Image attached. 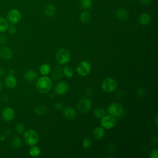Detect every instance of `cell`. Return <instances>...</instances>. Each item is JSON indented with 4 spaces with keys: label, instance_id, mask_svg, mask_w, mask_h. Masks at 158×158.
I'll use <instances>...</instances> for the list:
<instances>
[{
    "label": "cell",
    "instance_id": "12",
    "mask_svg": "<svg viewBox=\"0 0 158 158\" xmlns=\"http://www.w3.org/2000/svg\"><path fill=\"white\" fill-rule=\"evenodd\" d=\"M13 52L11 49L7 46H3L0 48V57L4 60H9L12 58Z\"/></svg>",
    "mask_w": 158,
    "mask_h": 158
},
{
    "label": "cell",
    "instance_id": "3",
    "mask_svg": "<svg viewBox=\"0 0 158 158\" xmlns=\"http://www.w3.org/2000/svg\"><path fill=\"white\" fill-rule=\"evenodd\" d=\"M23 138L25 143L29 146H34L38 143L39 136L34 130H28L23 133Z\"/></svg>",
    "mask_w": 158,
    "mask_h": 158
},
{
    "label": "cell",
    "instance_id": "10",
    "mask_svg": "<svg viewBox=\"0 0 158 158\" xmlns=\"http://www.w3.org/2000/svg\"><path fill=\"white\" fill-rule=\"evenodd\" d=\"M15 117V111L11 107H5L1 112V117L5 122L12 121Z\"/></svg>",
    "mask_w": 158,
    "mask_h": 158
},
{
    "label": "cell",
    "instance_id": "36",
    "mask_svg": "<svg viewBox=\"0 0 158 158\" xmlns=\"http://www.w3.org/2000/svg\"><path fill=\"white\" fill-rule=\"evenodd\" d=\"M54 107L57 110H60L62 109V105L60 102H56L54 105Z\"/></svg>",
    "mask_w": 158,
    "mask_h": 158
},
{
    "label": "cell",
    "instance_id": "18",
    "mask_svg": "<svg viewBox=\"0 0 158 158\" xmlns=\"http://www.w3.org/2000/svg\"><path fill=\"white\" fill-rule=\"evenodd\" d=\"M93 135L96 139H101L105 135L104 128L102 127H97L93 131Z\"/></svg>",
    "mask_w": 158,
    "mask_h": 158
},
{
    "label": "cell",
    "instance_id": "4",
    "mask_svg": "<svg viewBox=\"0 0 158 158\" xmlns=\"http://www.w3.org/2000/svg\"><path fill=\"white\" fill-rule=\"evenodd\" d=\"M56 59L57 62L60 65L67 64L70 59V53L67 49L65 48H61L57 52Z\"/></svg>",
    "mask_w": 158,
    "mask_h": 158
},
{
    "label": "cell",
    "instance_id": "39",
    "mask_svg": "<svg viewBox=\"0 0 158 158\" xmlns=\"http://www.w3.org/2000/svg\"><path fill=\"white\" fill-rule=\"evenodd\" d=\"M5 73V71H4V69L3 68H0V76H2L4 75Z\"/></svg>",
    "mask_w": 158,
    "mask_h": 158
},
{
    "label": "cell",
    "instance_id": "44",
    "mask_svg": "<svg viewBox=\"0 0 158 158\" xmlns=\"http://www.w3.org/2000/svg\"><path fill=\"white\" fill-rule=\"evenodd\" d=\"M130 1H133V0H130Z\"/></svg>",
    "mask_w": 158,
    "mask_h": 158
},
{
    "label": "cell",
    "instance_id": "5",
    "mask_svg": "<svg viewBox=\"0 0 158 158\" xmlns=\"http://www.w3.org/2000/svg\"><path fill=\"white\" fill-rule=\"evenodd\" d=\"M21 13L17 9H12L7 14V20L10 24L15 25L21 19Z\"/></svg>",
    "mask_w": 158,
    "mask_h": 158
},
{
    "label": "cell",
    "instance_id": "1",
    "mask_svg": "<svg viewBox=\"0 0 158 158\" xmlns=\"http://www.w3.org/2000/svg\"><path fill=\"white\" fill-rule=\"evenodd\" d=\"M52 86V82L51 79L46 75H43L40 77L36 83V88L41 93H48Z\"/></svg>",
    "mask_w": 158,
    "mask_h": 158
},
{
    "label": "cell",
    "instance_id": "2",
    "mask_svg": "<svg viewBox=\"0 0 158 158\" xmlns=\"http://www.w3.org/2000/svg\"><path fill=\"white\" fill-rule=\"evenodd\" d=\"M107 111L114 117L122 118L125 113L123 107L118 102H112L107 107Z\"/></svg>",
    "mask_w": 158,
    "mask_h": 158
},
{
    "label": "cell",
    "instance_id": "16",
    "mask_svg": "<svg viewBox=\"0 0 158 158\" xmlns=\"http://www.w3.org/2000/svg\"><path fill=\"white\" fill-rule=\"evenodd\" d=\"M151 17L150 15L146 12H143L138 17V21L140 24L143 25H146L150 23Z\"/></svg>",
    "mask_w": 158,
    "mask_h": 158
},
{
    "label": "cell",
    "instance_id": "37",
    "mask_svg": "<svg viewBox=\"0 0 158 158\" xmlns=\"http://www.w3.org/2000/svg\"><path fill=\"white\" fill-rule=\"evenodd\" d=\"M139 3L141 5H148L150 3V0H139Z\"/></svg>",
    "mask_w": 158,
    "mask_h": 158
},
{
    "label": "cell",
    "instance_id": "8",
    "mask_svg": "<svg viewBox=\"0 0 158 158\" xmlns=\"http://www.w3.org/2000/svg\"><path fill=\"white\" fill-rule=\"evenodd\" d=\"M101 118V125L105 129H110L116 124L115 118L111 115H104Z\"/></svg>",
    "mask_w": 158,
    "mask_h": 158
},
{
    "label": "cell",
    "instance_id": "24",
    "mask_svg": "<svg viewBox=\"0 0 158 158\" xmlns=\"http://www.w3.org/2000/svg\"><path fill=\"white\" fill-rule=\"evenodd\" d=\"M51 72V67L48 64H43L40 67V72L42 75H47Z\"/></svg>",
    "mask_w": 158,
    "mask_h": 158
},
{
    "label": "cell",
    "instance_id": "17",
    "mask_svg": "<svg viewBox=\"0 0 158 158\" xmlns=\"http://www.w3.org/2000/svg\"><path fill=\"white\" fill-rule=\"evenodd\" d=\"M23 78L28 81H34L37 78V73L33 70L29 69L26 71L23 75Z\"/></svg>",
    "mask_w": 158,
    "mask_h": 158
},
{
    "label": "cell",
    "instance_id": "25",
    "mask_svg": "<svg viewBox=\"0 0 158 158\" xmlns=\"http://www.w3.org/2000/svg\"><path fill=\"white\" fill-rule=\"evenodd\" d=\"M105 110L102 107H97L93 110V115L97 118H101L105 115Z\"/></svg>",
    "mask_w": 158,
    "mask_h": 158
},
{
    "label": "cell",
    "instance_id": "29",
    "mask_svg": "<svg viewBox=\"0 0 158 158\" xmlns=\"http://www.w3.org/2000/svg\"><path fill=\"white\" fill-rule=\"evenodd\" d=\"M47 111V108L44 105H40L38 106L36 109H35V112L38 115H43L46 114Z\"/></svg>",
    "mask_w": 158,
    "mask_h": 158
},
{
    "label": "cell",
    "instance_id": "14",
    "mask_svg": "<svg viewBox=\"0 0 158 158\" xmlns=\"http://www.w3.org/2000/svg\"><path fill=\"white\" fill-rule=\"evenodd\" d=\"M63 115L66 118L69 120H73L75 118L77 113L75 110L72 107H67L63 109Z\"/></svg>",
    "mask_w": 158,
    "mask_h": 158
},
{
    "label": "cell",
    "instance_id": "6",
    "mask_svg": "<svg viewBox=\"0 0 158 158\" xmlns=\"http://www.w3.org/2000/svg\"><path fill=\"white\" fill-rule=\"evenodd\" d=\"M117 84L115 80L112 78L104 79L101 84L102 89L107 93H112L117 88Z\"/></svg>",
    "mask_w": 158,
    "mask_h": 158
},
{
    "label": "cell",
    "instance_id": "7",
    "mask_svg": "<svg viewBox=\"0 0 158 158\" xmlns=\"http://www.w3.org/2000/svg\"><path fill=\"white\" fill-rule=\"evenodd\" d=\"M91 67L89 62L83 60L79 63L77 67V72L80 76L86 77L91 72Z\"/></svg>",
    "mask_w": 158,
    "mask_h": 158
},
{
    "label": "cell",
    "instance_id": "32",
    "mask_svg": "<svg viewBox=\"0 0 158 158\" xmlns=\"http://www.w3.org/2000/svg\"><path fill=\"white\" fill-rule=\"evenodd\" d=\"M7 31H8L9 34L14 35L17 32V28L15 25L10 24V25H9V27H8Z\"/></svg>",
    "mask_w": 158,
    "mask_h": 158
},
{
    "label": "cell",
    "instance_id": "31",
    "mask_svg": "<svg viewBox=\"0 0 158 158\" xmlns=\"http://www.w3.org/2000/svg\"><path fill=\"white\" fill-rule=\"evenodd\" d=\"M91 146V140L89 138H84L83 143H82V146L84 149H86L88 148H89Z\"/></svg>",
    "mask_w": 158,
    "mask_h": 158
},
{
    "label": "cell",
    "instance_id": "11",
    "mask_svg": "<svg viewBox=\"0 0 158 158\" xmlns=\"http://www.w3.org/2000/svg\"><path fill=\"white\" fill-rule=\"evenodd\" d=\"M69 90V85L65 81H60L57 83L55 87V91L58 95H64Z\"/></svg>",
    "mask_w": 158,
    "mask_h": 158
},
{
    "label": "cell",
    "instance_id": "20",
    "mask_svg": "<svg viewBox=\"0 0 158 158\" xmlns=\"http://www.w3.org/2000/svg\"><path fill=\"white\" fill-rule=\"evenodd\" d=\"M80 21L83 23H84V24L88 23L91 20L90 13L89 12H88L87 10H84L83 12H82L81 13L80 16Z\"/></svg>",
    "mask_w": 158,
    "mask_h": 158
},
{
    "label": "cell",
    "instance_id": "19",
    "mask_svg": "<svg viewBox=\"0 0 158 158\" xmlns=\"http://www.w3.org/2000/svg\"><path fill=\"white\" fill-rule=\"evenodd\" d=\"M44 12L47 17H52L54 15L56 12V8L54 5L51 4H48L44 7Z\"/></svg>",
    "mask_w": 158,
    "mask_h": 158
},
{
    "label": "cell",
    "instance_id": "15",
    "mask_svg": "<svg viewBox=\"0 0 158 158\" xmlns=\"http://www.w3.org/2000/svg\"><path fill=\"white\" fill-rule=\"evenodd\" d=\"M116 17L120 21H125L128 17V12L124 8H118L115 11Z\"/></svg>",
    "mask_w": 158,
    "mask_h": 158
},
{
    "label": "cell",
    "instance_id": "35",
    "mask_svg": "<svg viewBox=\"0 0 158 158\" xmlns=\"http://www.w3.org/2000/svg\"><path fill=\"white\" fill-rule=\"evenodd\" d=\"M7 37L5 35H0V43L1 44H5L7 42Z\"/></svg>",
    "mask_w": 158,
    "mask_h": 158
},
{
    "label": "cell",
    "instance_id": "41",
    "mask_svg": "<svg viewBox=\"0 0 158 158\" xmlns=\"http://www.w3.org/2000/svg\"><path fill=\"white\" fill-rule=\"evenodd\" d=\"M155 120H156V127H157V115H156Z\"/></svg>",
    "mask_w": 158,
    "mask_h": 158
},
{
    "label": "cell",
    "instance_id": "28",
    "mask_svg": "<svg viewBox=\"0 0 158 158\" xmlns=\"http://www.w3.org/2000/svg\"><path fill=\"white\" fill-rule=\"evenodd\" d=\"M63 73L68 78H70L73 75V70L70 66H65L63 69Z\"/></svg>",
    "mask_w": 158,
    "mask_h": 158
},
{
    "label": "cell",
    "instance_id": "38",
    "mask_svg": "<svg viewBox=\"0 0 158 158\" xmlns=\"http://www.w3.org/2000/svg\"><path fill=\"white\" fill-rule=\"evenodd\" d=\"M3 135H4L5 136H9L10 135V131L9 130V129H7L4 131Z\"/></svg>",
    "mask_w": 158,
    "mask_h": 158
},
{
    "label": "cell",
    "instance_id": "26",
    "mask_svg": "<svg viewBox=\"0 0 158 158\" xmlns=\"http://www.w3.org/2000/svg\"><path fill=\"white\" fill-rule=\"evenodd\" d=\"M32 147L29 150V154L33 157H38L41 152V150L39 148V147L34 145V146H31Z\"/></svg>",
    "mask_w": 158,
    "mask_h": 158
},
{
    "label": "cell",
    "instance_id": "30",
    "mask_svg": "<svg viewBox=\"0 0 158 158\" xmlns=\"http://www.w3.org/2000/svg\"><path fill=\"white\" fill-rule=\"evenodd\" d=\"M15 130L19 134H22L25 131V127L22 123H18L15 127Z\"/></svg>",
    "mask_w": 158,
    "mask_h": 158
},
{
    "label": "cell",
    "instance_id": "13",
    "mask_svg": "<svg viewBox=\"0 0 158 158\" xmlns=\"http://www.w3.org/2000/svg\"><path fill=\"white\" fill-rule=\"evenodd\" d=\"M4 84L6 86V87L9 88H14L17 84L16 77L13 74L9 73L6 77L4 79Z\"/></svg>",
    "mask_w": 158,
    "mask_h": 158
},
{
    "label": "cell",
    "instance_id": "9",
    "mask_svg": "<svg viewBox=\"0 0 158 158\" xmlns=\"http://www.w3.org/2000/svg\"><path fill=\"white\" fill-rule=\"evenodd\" d=\"M92 107L91 101L87 98H82L77 103V108L80 113H86L88 112Z\"/></svg>",
    "mask_w": 158,
    "mask_h": 158
},
{
    "label": "cell",
    "instance_id": "23",
    "mask_svg": "<svg viewBox=\"0 0 158 158\" xmlns=\"http://www.w3.org/2000/svg\"><path fill=\"white\" fill-rule=\"evenodd\" d=\"M63 74V70L60 67H56L52 72V77L54 79L57 80L60 78Z\"/></svg>",
    "mask_w": 158,
    "mask_h": 158
},
{
    "label": "cell",
    "instance_id": "27",
    "mask_svg": "<svg viewBox=\"0 0 158 158\" xmlns=\"http://www.w3.org/2000/svg\"><path fill=\"white\" fill-rule=\"evenodd\" d=\"M80 5L84 10L89 9L92 6V0H80Z\"/></svg>",
    "mask_w": 158,
    "mask_h": 158
},
{
    "label": "cell",
    "instance_id": "22",
    "mask_svg": "<svg viewBox=\"0 0 158 158\" xmlns=\"http://www.w3.org/2000/svg\"><path fill=\"white\" fill-rule=\"evenodd\" d=\"M9 23L7 20L2 17H0V33H4L7 30Z\"/></svg>",
    "mask_w": 158,
    "mask_h": 158
},
{
    "label": "cell",
    "instance_id": "33",
    "mask_svg": "<svg viewBox=\"0 0 158 158\" xmlns=\"http://www.w3.org/2000/svg\"><path fill=\"white\" fill-rule=\"evenodd\" d=\"M136 94L139 97H143V96L145 95L146 94V92H145V90H144V88H138L137 91H136Z\"/></svg>",
    "mask_w": 158,
    "mask_h": 158
},
{
    "label": "cell",
    "instance_id": "40",
    "mask_svg": "<svg viewBox=\"0 0 158 158\" xmlns=\"http://www.w3.org/2000/svg\"><path fill=\"white\" fill-rule=\"evenodd\" d=\"M5 139H6V136L4 135H2L0 136V140L4 141V140H5Z\"/></svg>",
    "mask_w": 158,
    "mask_h": 158
},
{
    "label": "cell",
    "instance_id": "43",
    "mask_svg": "<svg viewBox=\"0 0 158 158\" xmlns=\"http://www.w3.org/2000/svg\"><path fill=\"white\" fill-rule=\"evenodd\" d=\"M13 73H14V70H12V69H10V71H9V73H10V74H13Z\"/></svg>",
    "mask_w": 158,
    "mask_h": 158
},
{
    "label": "cell",
    "instance_id": "34",
    "mask_svg": "<svg viewBox=\"0 0 158 158\" xmlns=\"http://www.w3.org/2000/svg\"><path fill=\"white\" fill-rule=\"evenodd\" d=\"M150 158H157L158 157V151L157 149L152 150L149 155Z\"/></svg>",
    "mask_w": 158,
    "mask_h": 158
},
{
    "label": "cell",
    "instance_id": "42",
    "mask_svg": "<svg viewBox=\"0 0 158 158\" xmlns=\"http://www.w3.org/2000/svg\"><path fill=\"white\" fill-rule=\"evenodd\" d=\"M2 82L0 81V91H1V89H2Z\"/></svg>",
    "mask_w": 158,
    "mask_h": 158
},
{
    "label": "cell",
    "instance_id": "21",
    "mask_svg": "<svg viewBox=\"0 0 158 158\" xmlns=\"http://www.w3.org/2000/svg\"><path fill=\"white\" fill-rule=\"evenodd\" d=\"M23 144L22 140L21 138L19 136H14L12 138V139L10 141V146L12 148L17 149L22 146Z\"/></svg>",
    "mask_w": 158,
    "mask_h": 158
}]
</instances>
